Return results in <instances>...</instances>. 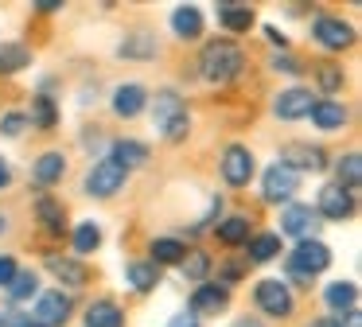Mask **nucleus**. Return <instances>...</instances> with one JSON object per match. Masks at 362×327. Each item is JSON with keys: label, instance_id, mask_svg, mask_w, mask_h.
Listing matches in <instances>:
<instances>
[{"label": "nucleus", "instance_id": "obj_1", "mask_svg": "<svg viewBox=\"0 0 362 327\" xmlns=\"http://www.w3.org/2000/svg\"><path fill=\"white\" fill-rule=\"evenodd\" d=\"M245 67V54L238 47V39H211L199 51V74L206 82H234Z\"/></svg>", "mask_w": 362, "mask_h": 327}, {"label": "nucleus", "instance_id": "obj_2", "mask_svg": "<svg viewBox=\"0 0 362 327\" xmlns=\"http://www.w3.org/2000/svg\"><path fill=\"white\" fill-rule=\"evenodd\" d=\"M152 121H156V129L164 132V140H172V144L187 140V132H191L187 105H183V98H180L175 90H160V93H156V109H152Z\"/></svg>", "mask_w": 362, "mask_h": 327}, {"label": "nucleus", "instance_id": "obj_3", "mask_svg": "<svg viewBox=\"0 0 362 327\" xmlns=\"http://www.w3.org/2000/svg\"><path fill=\"white\" fill-rule=\"evenodd\" d=\"M331 265V249L323 246L320 238H312V241H296V249L288 253V272L292 277H300V280H312V277H320L323 269Z\"/></svg>", "mask_w": 362, "mask_h": 327}, {"label": "nucleus", "instance_id": "obj_4", "mask_svg": "<svg viewBox=\"0 0 362 327\" xmlns=\"http://www.w3.org/2000/svg\"><path fill=\"white\" fill-rule=\"evenodd\" d=\"M312 35L315 43L323 47V51H346V47H354V28L343 20V16H331V12H320L312 23Z\"/></svg>", "mask_w": 362, "mask_h": 327}, {"label": "nucleus", "instance_id": "obj_5", "mask_svg": "<svg viewBox=\"0 0 362 327\" xmlns=\"http://www.w3.org/2000/svg\"><path fill=\"white\" fill-rule=\"evenodd\" d=\"M253 304H257L265 316H273V319L292 316V308H296V300H292L288 285H284V280H276V277L257 280V288H253Z\"/></svg>", "mask_w": 362, "mask_h": 327}, {"label": "nucleus", "instance_id": "obj_6", "mask_svg": "<svg viewBox=\"0 0 362 327\" xmlns=\"http://www.w3.org/2000/svg\"><path fill=\"white\" fill-rule=\"evenodd\" d=\"M296 187H300V176H296V171H288L284 164H269V168L261 171V199L273 202V207L292 202Z\"/></svg>", "mask_w": 362, "mask_h": 327}, {"label": "nucleus", "instance_id": "obj_7", "mask_svg": "<svg viewBox=\"0 0 362 327\" xmlns=\"http://www.w3.org/2000/svg\"><path fill=\"white\" fill-rule=\"evenodd\" d=\"M74 311V300L63 292V288H51V292H40L35 300V311H32V323L35 327H63Z\"/></svg>", "mask_w": 362, "mask_h": 327}, {"label": "nucleus", "instance_id": "obj_8", "mask_svg": "<svg viewBox=\"0 0 362 327\" xmlns=\"http://www.w3.org/2000/svg\"><path fill=\"white\" fill-rule=\"evenodd\" d=\"M320 226H323V218L315 214V207H308V202H288V207L281 210V230L296 241H312L315 234H320Z\"/></svg>", "mask_w": 362, "mask_h": 327}, {"label": "nucleus", "instance_id": "obj_9", "mask_svg": "<svg viewBox=\"0 0 362 327\" xmlns=\"http://www.w3.org/2000/svg\"><path fill=\"white\" fill-rule=\"evenodd\" d=\"M315 214H320V218H331V222H343V218H351V214H354V191L339 187L335 179H331V183H323L320 195H315Z\"/></svg>", "mask_w": 362, "mask_h": 327}, {"label": "nucleus", "instance_id": "obj_10", "mask_svg": "<svg viewBox=\"0 0 362 327\" xmlns=\"http://www.w3.org/2000/svg\"><path fill=\"white\" fill-rule=\"evenodd\" d=\"M125 179H129V171H121L113 160H98L82 187H86V195H94V199H110V195H117L121 187H125Z\"/></svg>", "mask_w": 362, "mask_h": 327}, {"label": "nucleus", "instance_id": "obj_11", "mask_svg": "<svg viewBox=\"0 0 362 327\" xmlns=\"http://www.w3.org/2000/svg\"><path fill=\"white\" fill-rule=\"evenodd\" d=\"M276 164H284L288 171H323L327 168V152H323L320 144H304V140H296V144H284L281 148V160Z\"/></svg>", "mask_w": 362, "mask_h": 327}, {"label": "nucleus", "instance_id": "obj_12", "mask_svg": "<svg viewBox=\"0 0 362 327\" xmlns=\"http://www.w3.org/2000/svg\"><path fill=\"white\" fill-rule=\"evenodd\" d=\"M253 171H257V160H253V152L245 144H230L222 152V179L230 187H245L253 179Z\"/></svg>", "mask_w": 362, "mask_h": 327}, {"label": "nucleus", "instance_id": "obj_13", "mask_svg": "<svg viewBox=\"0 0 362 327\" xmlns=\"http://www.w3.org/2000/svg\"><path fill=\"white\" fill-rule=\"evenodd\" d=\"M312 105H315L312 90H304V86H288V90L276 93L273 113H276V121H304V117L312 113Z\"/></svg>", "mask_w": 362, "mask_h": 327}, {"label": "nucleus", "instance_id": "obj_14", "mask_svg": "<svg viewBox=\"0 0 362 327\" xmlns=\"http://www.w3.org/2000/svg\"><path fill=\"white\" fill-rule=\"evenodd\" d=\"M230 308V288L218 285V280H203L191 296V311L195 316H222Z\"/></svg>", "mask_w": 362, "mask_h": 327}, {"label": "nucleus", "instance_id": "obj_15", "mask_svg": "<svg viewBox=\"0 0 362 327\" xmlns=\"http://www.w3.org/2000/svg\"><path fill=\"white\" fill-rule=\"evenodd\" d=\"M35 222L43 226V234L63 238V234H66V207L59 199H51V195H43V199L35 202Z\"/></svg>", "mask_w": 362, "mask_h": 327}, {"label": "nucleus", "instance_id": "obj_16", "mask_svg": "<svg viewBox=\"0 0 362 327\" xmlns=\"http://www.w3.org/2000/svg\"><path fill=\"white\" fill-rule=\"evenodd\" d=\"M63 176H66V156L63 152H43L40 160L32 164V183L35 187H55Z\"/></svg>", "mask_w": 362, "mask_h": 327}, {"label": "nucleus", "instance_id": "obj_17", "mask_svg": "<svg viewBox=\"0 0 362 327\" xmlns=\"http://www.w3.org/2000/svg\"><path fill=\"white\" fill-rule=\"evenodd\" d=\"M141 109H148V90H144V86L129 82V86H117V90H113V113L117 117H136Z\"/></svg>", "mask_w": 362, "mask_h": 327}, {"label": "nucleus", "instance_id": "obj_18", "mask_svg": "<svg viewBox=\"0 0 362 327\" xmlns=\"http://www.w3.org/2000/svg\"><path fill=\"white\" fill-rule=\"evenodd\" d=\"M308 117H312V125H315V129L331 132V129H343V125H346V117H351V113H346V105H343V101L323 98V101H315V105H312V113H308Z\"/></svg>", "mask_w": 362, "mask_h": 327}, {"label": "nucleus", "instance_id": "obj_19", "mask_svg": "<svg viewBox=\"0 0 362 327\" xmlns=\"http://www.w3.org/2000/svg\"><path fill=\"white\" fill-rule=\"evenodd\" d=\"M105 160H113L121 171H133V168H141V164H148V148H144L141 140H113Z\"/></svg>", "mask_w": 362, "mask_h": 327}, {"label": "nucleus", "instance_id": "obj_20", "mask_svg": "<svg viewBox=\"0 0 362 327\" xmlns=\"http://www.w3.org/2000/svg\"><path fill=\"white\" fill-rule=\"evenodd\" d=\"M323 300H327V308L335 311V316H351L354 308H358V285H351V280H335V285H327V292H323Z\"/></svg>", "mask_w": 362, "mask_h": 327}, {"label": "nucleus", "instance_id": "obj_21", "mask_svg": "<svg viewBox=\"0 0 362 327\" xmlns=\"http://www.w3.org/2000/svg\"><path fill=\"white\" fill-rule=\"evenodd\" d=\"M172 31L180 39H199L203 35V12H199L195 4H180L172 12Z\"/></svg>", "mask_w": 362, "mask_h": 327}, {"label": "nucleus", "instance_id": "obj_22", "mask_svg": "<svg viewBox=\"0 0 362 327\" xmlns=\"http://www.w3.org/2000/svg\"><path fill=\"white\" fill-rule=\"evenodd\" d=\"M125 280L133 292H152L160 285V269L152 261H129L125 265Z\"/></svg>", "mask_w": 362, "mask_h": 327}, {"label": "nucleus", "instance_id": "obj_23", "mask_svg": "<svg viewBox=\"0 0 362 327\" xmlns=\"http://www.w3.org/2000/svg\"><path fill=\"white\" fill-rule=\"evenodd\" d=\"M86 327H125V311L113 300H94L86 308Z\"/></svg>", "mask_w": 362, "mask_h": 327}, {"label": "nucleus", "instance_id": "obj_24", "mask_svg": "<svg viewBox=\"0 0 362 327\" xmlns=\"http://www.w3.org/2000/svg\"><path fill=\"white\" fill-rule=\"evenodd\" d=\"M47 269L55 272L63 285H71V288H82L90 280V272H86V265H78L74 257H47Z\"/></svg>", "mask_w": 362, "mask_h": 327}, {"label": "nucleus", "instance_id": "obj_25", "mask_svg": "<svg viewBox=\"0 0 362 327\" xmlns=\"http://www.w3.org/2000/svg\"><path fill=\"white\" fill-rule=\"evenodd\" d=\"M28 125H35V129H55V125H59V105L47 98V93H35V98H32Z\"/></svg>", "mask_w": 362, "mask_h": 327}, {"label": "nucleus", "instance_id": "obj_26", "mask_svg": "<svg viewBox=\"0 0 362 327\" xmlns=\"http://www.w3.org/2000/svg\"><path fill=\"white\" fill-rule=\"evenodd\" d=\"M250 261H257V265H265V261H273L276 253H281V234H250Z\"/></svg>", "mask_w": 362, "mask_h": 327}, {"label": "nucleus", "instance_id": "obj_27", "mask_svg": "<svg viewBox=\"0 0 362 327\" xmlns=\"http://www.w3.org/2000/svg\"><path fill=\"white\" fill-rule=\"evenodd\" d=\"M218 23L230 31H250L253 28V8L250 4H218Z\"/></svg>", "mask_w": 362, "mask_h": 327}, {"label": "nucleus", "instance_id": "obj_28", "mask_svg": "<svg viewBox=\"0 0 362 327\" xmlns=\"http://www.w3.org/2000/svg\"><path fill=\"white\" fill-rule=\"evenodd\" d=\"M211 253H203V249H187L183 253V261H180V269H183V277L187 280H195V285H203L206 277H211Z\"/></svg>", "mask_w": 362, "mask_h": 327}, {"label": "nucleus", "instance_id": "obj_29", "mask_svg": "<svg viewBox=\"0 0 362 327\" xmlns=\"http://www.w3.org/2000/svg\"><path fill=\"white\" fill-rule=\"evenodd\" d=\"M183 253H187V246H183L180 238H156L152 241V265H180Z\"/></svg>", "mask_w": 362, "mask_h": 327}, {"label": "nucleus", "instance_id": "obj_30", "mask_svg": "<svg viewBox=\"0 0 362 327\" xmlns=\"http://www.w3.org/2000/svg\"><path fill=\"white\" fill-rule=\"evenodd\" d=\"M214 234H218V241H226V246H245V241H250V218H242V214L222 218Z\"/></svg>", "mask_w": 362, "mask_h": 327}, {"label": "nucleus", "instance_id": "obj_31", "mask_svg": "<svg viewBox=\"0 0 362 327\" xmlns=\"http://www.w3.org/2000/svg\"><path fill=\"white\" fill-rule=\"evenodd\" d=\"M335 171H339V179H335V183H339V187H346V191H354V187L362 183V156H358V152L339 156Z\"/></svg>", "mask_w": 362, "mask_h": 327}, {"label": "nucleus", "instance_id": "obj_32", "mask_svg": "<svg viewBox=\"0 0 362 327\" xmlns=\"http://www.w3.org/2000/svg\"><path fill=\"white\" fill-rule=\"evenodd\" d=\"M35 292H40V277H35L32 269H20L16 277H12V285H8V300L24 304V300H32Z\"/></svg>", "mask_w": 362, "mask_h": 327}, {"label": "nucleus", "instance_id": "obj_33", "mask_svg": "<svg viewBox=\"0 0 362 327\" xmlns=\"http://www.w3.org/2000/svg\"><path fill=\"white\" fill-rule=\"evenodd\" d=\"M32 62V54L24 51L20 43H0V74H16Z\"/></svg>", "mask_w": 362, "mask_h": 327}, {"label": "nucleus", "instance_id": "obj_34", "mask_svg": "<svg viewBox=\"0 0 362 327\" xmlns=\"http://www.w3.org/2000/svg\"><path fill=\"white\" fill-rule=\"evenodd\" d=\"M71 246H74V253H94V249L102 246V226L82 222L78 230L71 234Z\"/></svg>", "mask_w": 362, "mask_h": 327}, {"label": "nucleus", "instance_id": "obj_35", "mask_svg": "<svg viewBox=\"0 0 362 327\" xmlns=\"http://www.w3.org/2000/svg\"><path fill=\"white\" fill-rule=\"evenodd\" d=\"M156 54V39L152 35H129L121 43V59H152Z\"/></svg>", "mask_w": 362, "mask_h": 327}, {"label": "nucleus", "instance_id": "obj_36", "mask_svg": "<svg viewBox=\"0 0 362 327\" xmlns=\"http://www.w3.org/2000/svg\"><path fill=\"white\" fill-rule=\"evenodd\" d=\"M315 74H320V90L323 93H335V90H343V70L339 67H315Z\"/></svg>", "mask_w": 362, "mask_h": 327}, {"label": "nucleus", "instance_id": "obj_37", "mask_svg": "<svg viewBox=\"0 0 362 327\" xmlns=\"http://www.w3.org/2000/svg\"><path fill=\"white\" fill-rule=\"evenodd\" d=\"M24 129H28V113H8L0 121V132H4V137H20Z\"/></svg>", "mask_w": 362, "mask_h": 327}, {"label": "nucleus", "instance_id": "obj_38", "mask_svg": "<svg viewBox=\"0 0 362 327\" xmlns=\"http://www.w3.org/2000/svg\"><path fill=\"white\" fill-rule=\"evenodd\" d=\"M16 272H20V261H16V257H12V253H0V288H8Z\"/></svg>", "mask_w": 362, "mask_h": 327}, {"label": "nucleus", "instance_id": "obj_39", "mask_svg": "<svg viewBox=\"0 0 362 327\" xmlns=\"http://www.w3.org/2000/svg\"><path fill=\"white\" fill-rule=\"evenodd\" d=\"M168 327H199V316L195 311H175V316L168 319Z\"/></svg>", "mask_w": 362, "mask_h": 327}, {"label": "nucleus", "instance_id": "obj_40", "mask_svg": "<svg viewBox=\"0 0 362 327\" xmlns=\"http://www.w3.org/2000/svg\"><path fill=\"white\" fill-rule=\"evenodd\" d=\"M273 67H276V70H284V74H300V62H296V59H288V54H273Z\"/></svg>", "mask_w": 362, "mask_h": 327}, {"label": "nucleus", "instance_id": "obj_41", "mask_svg": "<svg viewBox=\"0 0 362 327\" xmlns=\"http://www.w3.org/2000/svg\"><path fill=\"white\" fill-rule=\"evenodd\" d=\"M265 35H269V39H273V43H276V47H281V54H284V51H288V39H284V35H281V31H276V28H265Z\"/></svg>", "mask_w": 362, "mask_h": 327}, {"label": "nucleus", "instance_id": "obj_42", "mask_svg": "<svg viewBox=\"0 0 362 327\" xmlns=\"http://www.w3.org/2000/svg\"><path fill=\"white\" fill-rule=\"evenodd\" d=\"M308 327H343V319H335V316H323V319H312Z\"/></svg>", "mask_w": 362, "mask_h": 327}, {"label": "nucleus", "instance_id": "obj_43", "mask_svg": "<svg viewBox=\"0 0 362 327\" xmlns=\"http://www.w3.org/2000/svg\"><path fill=\"white\" fill-rule=\"evenodd\" d=\"M12 183V168H8V160H0V187H8Z\"/></svg>", "mask_w": 362, "mask_h": 327}, {"label": "nucleus", "instance_id": "obj_44", "mask_svg": "<svg viewBox=\"0 0 362 327\" xmlns=\"http://www.w3.org/2000/svg\"><path fill=\"white\" fill-rule=\"evenodd\" d=\"M242 277V261H226V280H238Z\"/></svg>", "mask_w": 362, "mask_h": 327}, {"label": "nucleus", "instance_id": "obj_45", "mask_svg": "<svg viewBox=\"0 0 362 327\" xmlns=\"http://www.w3.org/2000/svg\"><path fill=\"white\" fill-rule=\"evenodd\" d=\"M35 8H40V12H59V8H63V0H40Z\"/></svg>", "mask_w": 362, "mask_h": 327}, {"label": "nucleus", "instance_id": "obj_46", "mask_svg": "<svg viewBox=\"0 0 362 327\" xmlns=\"http://www.w3.org/2000/svg\"><path fill=\"white\" fill-rule=\"evenodd\" d=\"M234 327H261V323H257V319H238Z\"/></svg>", "mask_w": 362, "mask_h": 327}, {"label": "nucleus", "instance_id": "obj_47", "mask_svg": "<svg viewBox=\"0 0 362 327\" xmlns=\"http://www.w3.org/2000/svg\"><path fill=\"white\" fill-rule=\"evenodd\" d=\"M16 327H35V323H32V319H16Z\"/></svg>", "mask_w": 362, "mask_h": 327}, {"label": "nucleus", "instance_id": "obj_48", "mask_svg": "<svg viewBox=\"0 0 362 327\" xmlns=\"http://www.w3.org/2000/svg\"><path fill=\"white\" fill-rule=\"evenodd\" d=\"M4 230H8V218H4V214H0V234H4Z\"/></svg>", "mask_w": 362, "mask_h": 327}]
</instances>
